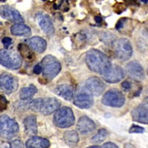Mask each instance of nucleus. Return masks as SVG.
<instances>
[{
	"label": "nucleus",
	"instance_id": "obj_29",
	"mask_svg": "<svg viewBox=\"0 0 148 148\" xmlns=\"http://www.w3.org/2000/svg\"><path fill=\"white\" fill-rule=\"evenodd\" d=\"M145 131V128L142 127L138 126V125H132L131 127L130 128L129 133H143Z\"/></svg>",
	"mask_w": 148,
	"mask_h": 148
},
{
	"label": "nucleus",
	"instance_id": "obj_12",
	"mask_svg": "<svg viewBox=\"0 0 148 148\" xmlns=\"http://www.w3.org/2000/svg\"><path fill=\"white\" fill-rule=\"evenodd\" d=\"M60 101L53 97L42 99L39 112L45 116H48L51 113L56 112L60 108Z\"/></svg>",
	"mask_w": 148,
	"mask_h": 148
},
{
	"label": "nucleus",
	"instance_id": "obj_7",
	"mask_svg": "<svg viewBox=\"0 0 148 148\" xmlns=\"http://www.w3.org/2000/svg\"><path fill=\"white\" fill-rule=\"evenodd\" d=\"M115 53L119 59L126 61L132 56L133 48L129 40L125 38L116 40L114 43Z\"/></svg>",
	"mask_w": 148,
	"mask_h": 148
},
{
	"label": "nucleus",
	"instance_id": "obj_3",
	"mask_svg": "<svg viewBox=\"0 0 148 148\" xmlns=\"http://www.w3.org/2000/svg\"><path fill=\"white\" fill-rule=\"evenodd\" d=\"M22 60L20 54L7 49L0 50V64L10 70H18L22 67Z\"/></svg>",
	"mask_w": 148,
	"mask_h": 148
},
{
	"label": "nucleus",
	"instance_id": "obj_34",
	"mask_svg": "<svg viewBox=\"0 0 148 148\" xmlns=\"http://www.w3.org/2000/svg\"><path fill=\"white\" fill-rule=\"evenodd\" d=\"M125 20H126V18H122L119 20V22H117V24L116 25V28L117 29V30H120L121 27H123L124 23H125Z\"/></svg>",
	"mask_w": 148,
	"mask_h": 148
},
{
	"label": "nucleus",
	"instance_id": "obj_15",
	"mask_svg": "<svg viewBox=\"0 0 148 148\" xmlns=\"http://www.w3.org/2000/svg\"><path fill=\"white\" fill-rule=\"evenodd\" d=\"M126 71L128 75L136 81H142L145 77L143 67L136 62H130L126 65Z\"/></svg>",
	"mask_w": 148,
	"mask_h": 148
},
{
	"label": "nucleus",
	"instance_id": "obj_30",
	"mask_svg": "<svg viewBox=\"0 0 148 148\" xmlns=\"http://www.w3.org/2000/svg\"><path fill=\"white\" fill-rule=\"evenodd\" d=\"M10 148H25L22 141L20 140H14L10 144Z\"/></svg>",
	"mask_w": 148,
	"mask_h": 148
},
{
	"label": "nucleus",
	"instance_id": "obj_20",
	"mask_svg": "<svg viewBox=\"0 0 148 148\" xmlns=\"http://www.w3.org/2000/svg\"><path fill=\"white\" fill-rule=\"evenodd\" d=\"M24 126L26 134L28 136H34L38 133L37 120L35 116H27L24 120Z\"/></svg>",
	"mask_w": 148,
	"mask_h": 148
},
{
	"label": "nucleus",
	"instance_id": "obj_41",
	"mask_svg": "<svg viewBox=\"0 0 148 148\" xmlns=\"http://www.w3.org/2000/svg\"><path fill=\"white\" fill-rule=\"evenodd\" d=\"M1 2H5V1H6V0H0Z\"/></svg>",
	"mask_w": 148,
	"mask_h": 148
},
{
	"label": "nucleus",
	"instance_id": "obj_42",
	"mask_svg": "<svg viewBox=\"0 0 148 148\" xmlns=\"http://www.w3.org/2000/svg\"><path fill=\"white\" fill-rule=\"evenodd\" d=\"M147 75H148V67H147Z\"/></svg>",
	"mask_w": 148,
	"mask_h": 148
},
{
	"label": "nucleus",
	"instance_id": "obj_39",
	"mask_svg": "<svg viewBox=\"0 0 148 148\" xmlns=\"http://www.w3.org/2000/svg\"><path fill=\"white\" fill-rule=\"evenodd\" d=\"M88 148H101V147L99 146H92V147H89Z\"/></svg>",
	"mask_w": 148,
	"mask_h": 148
},
{
	"label": "nucleus",
	"instance_id": "obj_36",
	"mask_svg": "<svg viewBox=\"0 0 148 148\" xmlns=\"http://www.w3.org/2000/svg\"><path fill=\"white\" fill-rule=\"evenodd\" d=\"M34 73L36 75H39L42 72V66L39 65V64H36L35 67H34V70H33Z\"/></svg>",
	"mask_w": 148,
	"mask_h": 148
},
{
	"label": "nucleus",
	"instance_id": "obj_31",
	"mask_svg": "<svg viewBox=\"0 0 148 148\" xmlns=\"http://www.w3.org/2000/svg\"><path fill=\"white\" fill-rule=\"evenodd\" d=\"M8 106V101L5 96L0 95V111H3L6 110Z\"/></svg>",
	"mask_w": 148,
	"mask_h": 148
},
{
	"label": "nucleus",
	"instance_id": "obj_19",
	"mask_svg": "<svg viewBox=\"0 0 148 148\" xmlns=\"http://www.w3.org/2000/svg\"><path fill=\"white\" fill-rule=\"evenodd\" d=\"M55 92L58 96L63 98L67 101H71L73 98V88L70 84H64L57 86L55 89Z\"/></svg>",
	"mask_w": 148,
	"mask_h": 148
},
{
	"label": "nucleus",
	"instance_id": "obj_10",
	"mask_svg": "<svg viewBox=\"0 0 148 148\" xmlns=\"http://www.w3.org/2000/svg\"><path fill=\"white\" fill-rule=\"evenodd\" d=\"M85 87L90 94L96 96L102 94L105 90V84L104 82L96 76L89 78L86 81Z\"/></svg>",
	"mask_w": 148,
	"mask_h": 148
},
{
	"label": "nucleus",
	"instance_id": "obj_6",
	"mask_svg": "<svg viewBox=\"0 0 148 148\" xmlns=\"http://www.w3.org/2000/svg\"><path fill=\"white\" fill-rule=\"evenodd\" d=\"M125 102V97L121 91L112 89L106 92L101 99L104 105L112 108H121Z\"/></svg>",
	"mask_w": 148,
	"mask_h": 148
},
{
	"label": "nucleus",
	"instance_id": "obj_5",
	"mask_svg": "<svg viewBox=\"0 0 148 148\" xmlns=\"http://www.w3.org/2000/svg\"><path fill=\"white\" fill-rule=\"evenodd\" d=\"M75 121V117L71 108L63 107L58 110L53 116V122L58 127L67 128L72 126Z\"/></svg>",
	"mask_w": 148,
	"mask_h": 148
},
{
	"label": "nucleus",
	"instance_id": "obj_2",
	"mask_svg": "<svg viewBox=\"0 0 148 148\" xmlns=\"http://www.w3.org/2000/svg\"><path fill=\"white\" fill-rule=\"evenodd\" d=\"M41 64L43 75L48 80H51L57 76L62 68L59 61L51 55L45 56L42 59Z\"/></svg>",
	"mask_w": 148,
	"mask_h": 148
},
{
	"label": "nucleus",
	"instance_id": "obj_37",
	"mask_svg": "<svg viewBox=\"0 0 148 148\" xmlns=\"http://www.w3.org/2000/svg\"><path fill=\"white\" fill-rule=\"evenodd\" d=\"M94 20L97 23H101L102 22V18L101 16H96L94 17Z\"/></svg>",
	"mask_w": 148,
	"mask_h": 148
},
{
	"label": "nucleus",
	"instance_id": "obj_28",
	"mask_svg": "<svg viewBox=\"0 0 148 148\" xmlns=\"http://www.w3.org/2000/svg\"><path fill=\"white\" fill-rule=\"evenodd\" d=\"M41 101H42V99H34L30 101V109L35 112H39Z\"/></svg>",
	"mask_w": 148,
	"mask_h": 148
},
{
	"label": "nucleus",
	"instance_id": "obj_32",
	"mask_svg": "<svg viewBox=\"0 0 148 148\" xmlns=\"http://www.w3.org/2000/svg\"><path fill=\"white\" fill-rule=\"evenodd\" d=\"M2 44H3L4 47H5V48L8 49L10 47V45L12 44V39L10 38V37H5V38L2 39Z\"/></svg>",
	"mask_w": 148,
	"mask_h": 148
},
{
	"label": "nucleus",
	"instance_id": "obj_40",
	"mask_svg": "<svg viewBox=\"0 0 148 148\" xmlns=\"http://www.w3.org/2000/svg\"><path fill=\"white\" fill-rule=\"evenodd\" d=\"M141 2H144V3H147V2H148V0H141Z\"/></svg>",
	"mask_w": 148,
	"mask_h": 148
},
{
	"label": "nucleus",
	"instance_id": "obj_13",
	"mask_svg": "<svg viewBox=\"0 0 148 148\" xmlns=\"http://www.w3.org/2000/svg\"><path fill=\"white\" fill-rule=\"evenodd\" d=\"M0 16L12 22L22 23L24 22V18L20 13L9 5H2L0 7Z\"/></svg>",
	"mask_w": 148,
	"mask_h": 148
},
{
	"label": "nucleus",
	"instance_id": "obj_38",
	"mask_svg": "<svg viewBox=\"0 0 148 148\" xmlns=\"http://www.w3.org/2000/svg\"><path fill=\"white\" fill-rule=\"evenodd\" d=\"M124 148H136L133 145H131L130 143H126L124 146Z\"/></svg>",
	"mask_w": 148,
	"mask_h": 148
},
{
	"label": "nucleus",
	"instance_id": "obj_23",
	"mask_svg": "<svg viewBox=\"0 0 148 148\" xmlns=\"http://www.w3.org/2000/svg\"><path fill=\"white\" fill-rule=\"evenodd\" d=\"M64 141L68 146L71 147H75L79 142V135L74 130H69L64 133Z\"/></svg>",
	"mask_w": 148,
	"mask_h": 148
},
{
	"label": "nucleus",
	"instance_id": "obj_25",
	"mask_svg": "<svg viewBox=\"0 0 148 148\" xmlns=\"http://www.w3.org/2000/svg\"><path fill=\"white\" fill-rule=\"evenodd\" d=\"M38 91L36 87L34 84H30L27 88H23L19 92L21 99H29L34 96Z\"/></svg>",
	"mask_w": 148,
	"mask_h": 148
},
{
	"label": "nucleus",
	"instance_id": "obj_22",
	"mask_svg": "<svg viewBox=\"0 0 148 148\" xmlns=\"http://www.w3.org/2000/svg\"><path fill=\"white\" fill-rule=\"evenodd\" d=\"M10 32L14 36H29L31 34V30L27 25L23 23H16L10 28Z\"/></svg>",
	"mask_w": 148,
	"mask_h": 148
},
{
	"label": "nucleus",
	"instance_id": "obj_8",
	"mask_svg": "<svg viewBox=\"0 0 148 148\" xmlns=\"http://www.w3.org/2000/svg\"><path fill=\"white\" fill-rule=\"evenodd\" d=\"M18 79L12 74L4 73L0 75V91L5 94H11L18 88Z\"/></svg>",
	"mask_w": 148,
	"mask_h": 148
},
{
	"label": "nucleus",
	"instance_id": "obj_24",
	"mask_svg": "<svg viewBox=\"0 0 148 148\" xmlns=\"http://www.w3.org/2000/svg\"><path fill=\"white\" fill-rule=\"evenodd\" d=\"M18 51L20 53L21 57H23L27 61H32L35 59V55L33 51L27 45L20 43L18 45Z\"/></svg>",
	"mask_w": 148,
	"mask_h": 148
},
{
	"label": "nucleus",
	"instance_id": "obj_11",
	"mask_svg": "<svg viewBox=\"0 0 148 148\" xmlns=\"http://www.w3.org/2000/svg\"><path fill=\"white\" fill-rule=\"evenodd\" d=\"M36 18L42 31L48 36H52L55 33V29L51 17L42 12H39L36 15Z\"/></svg>",
	"mask_w": 148,
	"mask_h": 148
},
{
	"label": "nucleus",
	"instance_id": "obj_14",
	"mask_svg": "<svg viewBox=\"0 0 148 148\" xmlns=\"http://www.w3.org/2000/svg\"><path fill=\"white\" fill-rule=\"evenodd\" d=\"M125 77V72L119 65H112L110 71L103 76V79L110 84L119 82Z\"/></svg>",
	"mask_w": 148,
	"mask_h": 148
},
{
	"label": "nucleus",
	"instance_id": "obj_18",
	"mask_svg": "<svg viewBox=\"0 0 148 148\" xmlns=\"http://www.w3.org/2000/svg\"><path fill=\"white\" fill-rule=\"evenodd\" d=\"M74 104L82 109L90 108L93 104V99L90 93L81 92L74 98Z\"/></svg>",
	"mask_w": 148,
	"mask_h": 148
},
{
	"label": "nucleus",
	"instance_id": "obj_43",
	"mask_svg": "<svg viewBox=\"0 0 148 148\" xmlns=\"http://www.w3.org/2000/svg\"><path fill=\"white\" fill-rule=\"evenodd\" d=\"M42 1H46V0H42Z\"/></svg>",
	"mask_w": 148,
	"mask_h": 148
},
{
	"label": "nucleus",
	"instance_id": "obj_21",
	"mask_svg": "<svg viewBox=\"0 0 148 148\" xmlns=\"http://www.w3.org/2000/svg\"><path fill=\"white\" fill-rule=\"evenodd\" d=\"M25 145L27 148H48L50 141L47 138L33 136L27 140Z\"/></svg>",
	"mask_w": 148,
	"mask_h": 148
},
{
	"label": "nucleus",
	"instance_id": "obj_35",
	"mask_svg": "<svg viewBox=\"0 0 148 148\" xmlns=\"http://www.w3.org/2000/svg\"><path fill=\"white\" fill-rule=\"evenodd\" d=\"M101 148H119L118 146L115 145L113 142H107V143L104 144Z\"/></svg>",
	"mask_w": 148,
	"mask_h": 148
},
{
	"label": "nucleus",
	"instance_id": "obj_1",
	"mask_svg": "<svg viewBox=\"0 0 148 148\" xmlns=\"http://www.w3.org/2000/svg\"><path fill=\"white\" fill-rule=\"evenodd\" d=\"M85 61L86 64L90 71L101 74L102 76L105 75L110 71L112 66L109 58L102 52L95 49L90 50L87 53Z\"/></svg>",
	"mask_w": 148,
	"mask_h": 148
},
{
	"label": "nucleus",
	"instance_id": "obj_33",
	"mask_svg": "<svg viewBox=\"0 0 148 148\" xmlns=\"http://www.w3.org/2000/svg\"><path fill=\"white\" fill-rule=\"evenodd\" d=\"M121 87H122V88L125 91L127 92V91H129L132 88V84L129 81H127V80H125V81H124L121 83Z\"/></svg>",
	"mask_w": 148,
	"mask_h": 148
},
{
	"label": "nucleus",
	"instance_id": "obj_9",
	"mask_svg": "<svg viewBox=\"0 0 148 148\" xmlns=\"http://www.w3.org/2000/svg\"><path fill=\"white\" fill-rule=\"evenodd\" d=\"M131 115L133 121L148 125V97L132 110Z\"/></svg>",
	"mask_w": 148,
	"mask_h": 148
},
{
	"label": "nucleus",
	"instance_id": "obj_16",
	"mask_svg": "<svg viewBox=\"0 0 148 148\" xmlns=\"http://www.w3.org/2000/svg\"><path fill=\"white\" fill-rule=\"evenodd\" d=\"M96 129V125L88 116H83L79 118L77 123V130L82 135H87L92 133Z\"/></svg>",
	"mask_w": 148,
	"mask_h": 148
},
{
	"label": "nucleus",
	"instance_id": "obj_26",
	"mask_svg": "<svg viewBox=\"0 0 148 148\" xmlns=\"http://www.w3.org/2000/svg\"><path fill=\"white\" fill-rule=\"evenodd\" d=\"M108 131L104 129H101L99 130L98 133L95 135L94 136L92 137L91 141L92 143L94 144H100L101 143L102 141H104L105 140V138L108 136Z\"/></svg>",
	"mask_w": 148,
	"mask_h": 148
},
{
	"label": "nucleus",
	"instance_id": "obj_4",
	"mask_svg": "<svg viewBox=\"0 0 148 148\" xmlns=\"http://www.w3.org/2000/svg\"><path fill=\"white\" fill-rule=\"evenodd\" d=\"M18 130V125L15 120L7 115H3L0 117V137L10 139L15 136Z\"/></svg>",
	"mask_w": 148,
	"mask_h": 148
},
{
	"label": "nucleus",
	"instance_id": "obj_17",
	"mask_svg": "<svg viewBox=\"0 0 148 148\" xmlns=\"http://www.w3.org/2000/svg\"><path fill=\"white\" fill-rule=\"evenodd\" d=\"M26 43L32 51L38 53H42L47 48V42L42 37L34 36L27 39Z\"/></svg>",
	"mask_w": 148,
	"mask_h": 148
},
{
	"label": "nucleus",
	"instance_id": "obj_27",
	"mask_svg": "<svg viewBox=\"0 0 148 148\" xmlns=\"http://www.w3.org/2000/svg\"><path fill=\"white\" fill-rule=\"evenodd\" d=\"M30 101H31L29 99H22L14 103V108L19 111L27 110L30 109Z\"/></svg>",
	"mask_w": 148,
	"mask_h": 148
}]
</instances>
